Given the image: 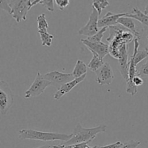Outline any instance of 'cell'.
Here are the masks:
<instances>
[{
	"instance_id": "obj_5",
	"label": "cell",
	"mask_w": 148,
	"mask_h": 148,
	"mask_svg": "<svg viewBox=\"0 0 148 148\" xmlns=\"http://www.w3.org/2000/svg\"><path fill=\"white\" fill-rule=\"evenodd\" d=\"M14 103V97L8 83L4 80L0 82V111L2 115L8 113Z\"/></svg>"
},
{
	"instance_id": "obj_27",
	"label": "cell",
	"mask_w": 148,
	"mask_h": 148,
	"mask_svg": "<svg viewBox=\"0 0 148 148\" xmlns=\"http://www.w3.org/2000/svg\"><path fill=\"white\" fill-rule=\"evenodd\" d=\"M138 75L148 77V61L140 67V70H138Z\"/></svg>"
},
{
	"instance_id": "obj_31",
	"label": "cell",
	"mask_w": 148,
	"mask_h": 148,
	"mask_svg": "<svg viewBox=\"0 0 148 148\" xmlns=\"http://www.w3.org/2000/svg\"><path fill=\"white\" fill-rule=\"evenodd\" d=\"M144 13H145V14H148V4L147 6H146L145 8Z\"/></svg>"
},
{
	"instance_id": "obj_7",
	"label": "cell",
	"mask_w": 148,
	"mask_h": 148,
	"mask_svg": "<svg viewBox=\"0 0 148 148\" xmlns=\"http://www.w3.org/2000/svg\"><path fill=\"white\" fill-rule=\"evenodd\" d=\"M99 16L100 15L97 10L92 8V12L90 15L88 22L85 25H84L83 27H81L78 30V34L89 38L98 33L99 31L98 30V20H99L98 17H99Z\"/></svg>"
},
{
	"instance_id": "obj_19",
	"label": "cell",
	"mask_w": 148,
	"mask_h": 148,
	"mask_svg": "<svg viewBox=\"0 0 148 148\" xmlns=\"http://www.w3.org/2000/svg\"><path fill=\"white\" fill-rule=\"evenodd\" d=\"M39 35H40V40L43 46H51L52 43V40L53 38V35L48 33V31H38Z\"/></svg>"
},
{
	"instance_id": "obj_13",
	"label": "cell",
	"mask_w": 148,
	"mask_h": 148,
	"mask_svg": "<svg viewBox=\"0 0 148 148\" xmlns=\"http://www.w3.org/2000/svg\"><path fill=\"white\" fill-rule=\"evenodd\" d=\"M118 24L121 25L123 27L127 28L129 31L132 33L136 38L140 40V38H141V32L137 30L134 19L127 17V16H124V17H121L119 19Z\"/></svg>"
},
{
	"instance_id": "obj_29",
	"label": "cell",
	"mask_w": 148,
	"mask_h": 148,
	"mask_svg": "<svg viewBox=\"0 0 148 148\" xmlns=\"http://www.w3.org/2000/svg\"><path fill=\"white\" fill-rule=\"evenodd\" d=\"M141 33L142 34H144L145 36V39L147 42V46H145V49H146V50L148 51V27H145L144 28H143V31H142Z\"/></svg>"
},
{
	"instance_id": "obj_9",
	"label": "cell",
	"mask_w": 148,
	"mask_h": 148,
	"mask_svg": "<svg viewBox=\"0 0 148 148\" xmlns=\"http://www.w3.org/2000/svg\"><path fill=\"white\" fill-rule=\"evenodd\" d=\"M119 68L120 73L126 81L129 79V68L130 60L128 59V46L127 44L123 45L119 50V59H118Z\"/></svg>"
},
{
	"instance_id": "obj_30",
	"label": "cell",
	"mask_w": 148,
	"mask_h": 148,
	"mask_svg": "<svg viewBox=\"0 0 148 148\" xmlns=\"http://www.w3.org/2000/svg\"><path fill=\"white\" fill-rule=\"evenodd\" d=\"M52 146H51L50 145H45L41 146V147H35V148H51Z\"/></svg>"
},
{
	"instance_id": "obj_4",
	"label": "cell",
	"mask_w": 148,
	"mask_h": 148,
	"mask_svg": "<svg viewBox=\"0 0 148 148\" xmlns=\"http://www.w3.org/2000/svg\"><path fill=\"white\" fill-rule=\"evenodd\" d=\"M50 85H51V82L45 79L43 75L40 72H38L35 80L33 81L29 89L25 92V98L30 99L31 98L39 96Z\"/></svg>"
},
{
	"instance_id": "obj_15",
	"label": "cell",
	"mask_w": 148,
	"mask_h": 148,
	"mask_svg": "<svg viewBox=\"0 0 148 148\" xmlns=\"http://www.w3.org/2000/svg\"><path fill=\"white\" fill-rule=\"evenodd\" d=\"M87 71H88V67L87 65L82 62L80 59H78L76 62L75 68H74L73 71H72V75H73L74 77L78 78L80 77L83 76V75H86Z\"/></svg>"
},
{
	"instance_id": "obj_12",
	"label": "cell",
	"mask_w": 148,
	"mask_h": 148,
	"mask_svg": "<svg viewBox=\"0 0 148 148\" xmlns=\"http://www.w3.org/2000/svg\"><path fill=\"white\" fill-rule=\"evenodd\" d=\"M85 78H86V75H83V76L80 77L75 78V79L72 81H71V82L64 84V85H62V86H61L59 89H57V91L54 93V95H53L54 99L57 100V101L60 99L62 96H64V95L67 94L68 92H70L75 87H76L77 85H79L80 82H82Z\"/></svg>"
},
{
	"instance_id": "obj_22",
	"label": "cell",
	"mask_w": 148,
	"mask_h": 148,
	"mask_svg": "<svg viewBox=\"0 0 148 148\" xmlns=\"http://www.w3.org/2000/svg\"><path fill=\"white\" fill-rule=\"evenodd\" d=\"M52 148H95L94 147H90L88 145V143H80L77 145H53Z\"/></svg>"
},
{
	"instance_id": "obj_21",
	"label": "cell",
	"mask_w": 148,
	"mask_h": 148,
	"mask_svg": "<svg viewBox=\"0 0 148 148\" xmlns=\"http://www.w3.org/2000/svg\"><path fill=\"white\" fill-rule=\"evenodd\" d=\"M107 28H108L107 27H102V28H101L98 33H95L94 36H91V37H89V38H87V39L89 40L90 41H92V42H101L103 37L104 33H105L106 31L107 30Z\"/></svg>"
},
{
	"instance_id": "obj_23",
	"label": "cell",
	"mask_w": 148,
	"mask_h": 148,
	"mask_svg": "<svg viewBox=\"0 0 148 148\" xmlns=\"http://www.w3.org/2000/svg\"><path fill=\"white\" fill-rule=\"evenodd\" d=\"M12 0H0V8L4 10L11 15L12 10L10 7V2Z\"/></svg>"
},
{
	"instance_id": "obj_6",
	"label": "cell",
	"mask_w": 148,
	"mask_h": 148,
	"mask_svg": "<svg viewBox=\"0 0 148 148\" xmlns=\"http://www.w3.org/2000/svg\"><path fill=\"white\" fill-rule=\"evenodd\" d=\"M46 79L51 82V85L59 89L65 83L71 82L75 79L72 73H63L59 71H52L43 75Z\"/></svg>"
},
{
	"instance_id": "obj_1",
	"label": "cell",
	"mask_w": 148,
	"mask_h": 148,
	"mask_svg": "<svg viewBox=\"0 0 148 148\" xmlns=\"http://www.w3.org/2000/svg\"><path fill=\"white\" fill-rule=\"evenodd\" d=\"M106 125H99L92 128H84L80 124H78L72 133V137L68 141L64 142V145H71L80 143H88L94 140L100 133H104L106 132Z\"/></svg>"
},
{
	"instance_id": "obj_16",
	"label": "cell",
	"mask_w": 148,
	"mask_h": 148,
	"mask_svg": "<svg viewBox=\"0 0 148 148\" xmlns=\"http://www.w3.org/2000/svg\"><path fill=\"white\" fill-rule=\"evenodd\" d=\"M104 63L105 62L103 58L97 55L96 53H92V58L88 64V66L92 72H95L104 64Z\"/></svg>"
},
{
	"instance_id": "obj_26",
	"label": "cell",
	"mask_w": 148,
	"mask_h": 148,
	"mask_svg": "<svg viewBox=\"0 0 148 148\" xmlns=\"http://www.w3.org/2000/svg\"><path fill=\"white\" fill-rule=\"evenodd\" d=\"M123 145V143H121L120 141L116 142L115 143H113L111 145H107L104 146H98L95 145V148H120Z\"/></svg>"
},
{
	"instance_id": "obj_14",
	"label": "cell",
	"mask_w": 148,
	"mask_h": 148,
	"mask_svg": "<svg viewBox=\"0 0 148 148\" xmlns=\"http://www.w3.org/2000/svg\"><path fill=\"white\" fill-rule=\"evenodd\" d=\"M127 16L134 19V20H137L145 27H148V14H145L144 12H142L137 7H134L132 9V14L129 13Z\"/></svg>"
},
{
	"instance_id": "obj_8",
	"label": "cell",
	"mask_w": 148,
	"mask_h": 148,
	"mask_svg": "<svg viewBox=\"0 0 148 148\" xmlns=\"http://www.w3.org/2000/svg\"><path fill=\"white\" fill-rule=\"evenodd\" d=\"M95 73L96 75V82L101 85H111L114 79V74L112 68L107 62H105Z\"/></svg>"
},
{
	"instance_id": "obj_28",
	"label": "cell",
	"mask_w": 148,
	"mask_h": 148,
	"mask_svg": "<svg viewBox=\"0 0 148 148\" xmlns=\"http://www.w3.org/2000/svg\"><path fill=\"white\" fill-rule=\"evenodd\" d=\"M133 82H134V84L136 85V86L139 87L143 85V83H144V80H143V78L141 77L140 75H137L133 78Z\"/></svg>"
},
{
	"instance_id": "obj_24",
	"label": "cell",
	"mask_w": 148,
	"mask_h": 148,
	"mask_svg": "<svg viewBox=\"0 0 148 148\" xmlns=\"http://www.w3.org/2000/svg\"><path fill=\"white\" fill-rule=\"evenodd\" d=\"M140 145V142L137 140H130L123 144L120 148H137Z\"/></svg>"
},
{
	"instance_id": "obj_2",
	"label": "cell",
	"mask_w": 148,
	"mask_h": 148,
	"mask_svg": "<svg viewBox=\"0 0 148 148\" xmlns=\"http://www.w3.org/2000/svg\"><path fill=\"white\" fill-rule=\"evenodd\" d=\"M20 140H33L39 141H60L66 142L72 137V134H66L56 132H46L34 130H20L18 132Z\"/></svg>"
},
{
	"instance_id": "obj_10",
	"label": "cell",
	"mask_w": 148,
	"mask_h": 148,
	"mask_svg": "<svg viewBox=\"0 0 148 148\" xmlns=\"http://www.w3.org/2000/svg\"><path fill=\"white\" fill-rule=\"evenodd\" d=\"M81 42L88 47L92 53H96L103 59L108 53H109V45L101 42H92L87 38L81 39Z\"/></svg>"
},
{
	"instance_id": "obj_3",
	"label": "cell",
	"mask_w": 148,
	"mask_h": 148,
	"mask_svg": "<svg viewBox=\"0 0 148 148\" xmlns=\"http://www.w3.org/2000/svg\"><path fill=\"white\" fill-rule=\"evenodd\" d=\"M32 0H12L10 7L12 10V17L17 23L26 20L27 12L31 8Z\"/></svg>"
},
{
	"instance_id": "obj_11",
	"label": "cell",
	"mask_w": 148,
	"mask_h": 148,
	"mask_svg": "<svg viewBox=\"0 0 148 148\" xmlns=\"http://www.w3.org/2000/svg\"><path fill=\"white\" fill-rule=\"evenodd\" d=\"M129 13H113L111 12H108L102 18L98 20V27H111V26L118 25V20L121 17L127 16Z\"/></svg>"
},
{
	"instance_id": "obj_18",
	"label": "cell",
	"mask_w": 148,
	"mask_h": 148,
	"mask_svg": "<svg viewBox=\"0 0 148 148\" xmlns=\"http://www.w3.org/2000/svg\"><path fill=\"white\" fill-rule=\"evenodd\" d=\"M109 4L110 3L108 0H93L92 5V8L96 10L99 15H101L102 10L109 6Z\"/></svg>"
},
{
	"instance_id": "obj_20",
	"label": "cell",
	"mask_w": 148,
	"mask_h": 148,
	"mask_svg": "<svg viewBox=\"0 0 148 148\" xmlns=\"http://www.w3.org/2000/svg\"><path fill=\"white\" fill-rule=\"evenodd\" d=\"M54 0H34L32 1L31 7L36 5L38 4H40L43 6L46 9H47L49 12L54 11V4H53Z\"/></svg>"
},
{
	"instance_id": "obj_17",
	"label": "cell",
	"mask_w": 148,
	"mask_h": 148,
	"mask_svg": "<svg viewBox=\"0 0 148 148\" xmlns=\"http://www.w3.org/2000/svg\"><path fill=\"white\" fill-rule=\"evenodd\" d=\"M38 31H47L49 28V23L46 20V14L42 13L37 17Z\"/></svg>"
},
{
	"instance_id": "obj_32",
	"label": "cell",
	"mask_w": 148,
	"mask_h": 148,
	"mask_svg": "<svg viewBox=\"0 0 148 148\" xmlns=\"http://www.w3.org/2000/svg\"><path fill=\"white\" fill-rule=\"evenodd\" d=\"M34 1V0H32V1Z\"/></svg>"
},
{
	"instance_id": "obj_25",
	"label": "cell",
	"mask_w": 148,
	"mask_h": 148,
	"mask_svg": "<svg viewBox=\"0 0 148 148\" xmlns=\"http://www.w3.org/2000/svg\"><path fill=\"white\" fill-rule=\"evenodd\" d=\"M55 3L60 10H64L69 4L70 0H54Z\"/></svg>"
}]
</instances>
